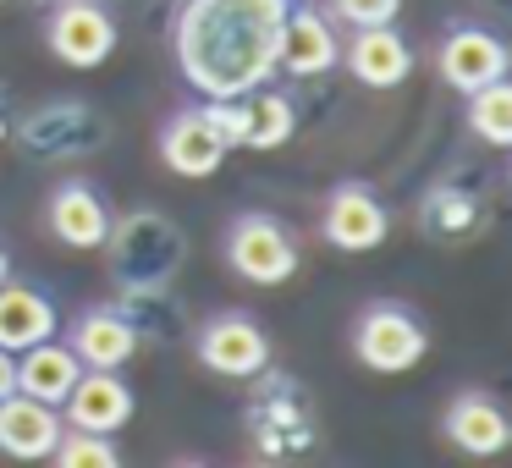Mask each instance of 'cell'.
<instances>
[{
    "mask_svg": "<svg viewBox=\"0 0 512 468\" xmlns=\"http://www.w3.org/2000/svg\"><path fill=\"white\" fill-rule=\"evenodd\" d=\"M468 221H474V199H463L457 188H435L430 204L419 210V226H430L435 237H457Z\"/></svg>",
    "mask_w": 512,
    "mask_h": 468,
    "instance_id": "23",
    "label": "cell"
},
{
    "mask_svg": "<svg viewBox=\"0 0 512 468\" xmlns=\"http://www.w3.org/2000/svg\"><path fill=\"white\" fill-rule=\"evenodd\" d=\"M441 441L463 457H501L512 446V419L507 402L485 386H463L441 408Z\"/></svg>",
    "mask_w": 512,
    "mask_h": 468,
    "instance_id": "10",
    "label": "cell"
},
{
    "mask_svg": "<svg viewBox=\"0 0 512 468\" xmlns=\"http://www.w3.org/2000/svg\"><path fill=\"white\" fill-rule=\"evenodd\" d=\"M320 237L336 248V254H369L391 237V210L380 199L375 182L364 177H347L325 193L320 204Z\"/></svg>",
    "mask_w": 512,
    "mask_h": 468,
    "instance_id": "7",
    "label": "cell"
},
{
    "mask_svg": "<svg viewBox=\"0 0 512 468\" xmlns=\"http://www.w3.org/2000/svg\"><path fill=\"white\" fill-rule=\"evenodd\" d=\"M507 67H512L507 45H501L485 23H452L441 34V45H435V72H441V83L457 94H474V89H485V83L507 78Z\"/></svg>",
    "mask_w": 512,
    "mask_h": 468,
    "instance_id": "11",
    "label": "cell"
},
{
    "mask_svg": "<svg viewBox=\"0 0 512 468\" xmlns=\"http://www.w3.org/2000/svg\"><path fill=\"white\" fill-rule=\"evenodd\" d=\"M61 331H67V347L83 358V369H122L138 353V320L122 303H89Z\"/></svg>",
    "mask_w": 512,
    "mask_h": 468,
    "instance_id": "14",
    "label": "cell"
},
{
    "mask_svg": "<svg viewBox=\"0 0 512 468\" xmlns=\"http://www.w3.org/2000/svg\"><path fill=\"white\" fill-rule=\"evenodd\" d=\"M331 12L347 28H375V23H397L402 0H331Z\"/></svg>",
    "mask_w": 512,
    "mask_h": 468,
    "instance_id": "24",
    "label": "cell"
},
{
    "mask_svg": "<svg viewBox=\"0 0 512 468\" xmlns=\"http://www.w3.org/2000/svg\"><path fill=\"white\" fill-rule=\"evenodd\" d=\"M342 67L364 89H402L419 61H413V45L397 23H375V28H353V39L342 45Z\"/></svg>",
    "mask_w": 512,
    "mask_h": 468,
    "instance_id": "17",
    "label": "cell"
},
{
    "mask_svg": "<svg viewBox=\"0 0 512 468\" xmlns=\"http://www.w3.org/2000/svg\"><path fill=\"white\" fill-rule=\"evenodd\" d=\"M133 408H138V397L122 380V369H83V375L72 380V391L61 397V424L116 435L127 419H133Z\"/></svg>",
    "mask_w": 512,
    "mask_h": 468,
    "instance_id": "16",
    "label": "cell"
},
{
    "mask_svg": "<svg viewBox=\"0 0 512 468\" xmlns=\"http://www.w3.org/2000/svg\"><path fill=\"white\" fill-rule=\"evenodd\" d=\"M105 144V116L89 100H45L23 116V155L28 160H78Z\"/></svg>",
    "mask_w": 512,
    "mask_h": 468,
    "instance_id": "6",
    "label": "cell"
},
{
    "mask_svg": "<svg viewBox=\"0 0 512 468\" xmlns=\"http://www.w3.org/2000/svg\"><path fill=\"white\" fill-rule=\"evenodd\" d=\"M105 248H111V270L127 281V287L149 292V287H166L171 270L182 259V232L155 210H133L122 221H111L105 232Z\"/></svg>",
    "mask_w": 512,
    "mask_h": 468,
    "instance_id": "4",
    "label": "cell"
},
{
    "mask_svg": "<svg viewBox=\"0 0 512 468\" xmlns=\"http://www.w3.org/2000/svg\"><path fill=\"white\" fill-rule=\"evenodd\" d=\"M292 0H182L171 56L199 100H232L276 78V28Z\"/></svg>",
    "mask_w": 512,
    "mask_h": 468,
    "instance_id": "1",
    "label": "cell"
},
{
    "mask_svg": "<svg viewBox=\"0 0 512 468\" xmlns=\"http://www.w3.org/2000/svg\"><path fill=\"white\" fill-rule=\"evenodd\" d=\"M61 408L28 397V391H12L0 397V452L17 457V463H45L61 441Z\"/></svg>",
    "mask_w": 512,
    "mask_h": 468,
    "instance_id": "18",
    "label": "cell"
},
{
    "mask_svg": "<svg viewBox=\"0 0 512 468\" xmlns=\"http://www.w3.org/2000/svg\"><path fill=\"white\" fill-rule=\"evenodd\" d=\"M193 358L221 380H259L270 369V331L248 309H215L193 331Z\"/></svg>",
    "mask_w": 512,
    "mask_h": 468,
    "instance_id": "5",
    "label": "cell"
},
{
    "mask_svg": "<svg viewBox=\"0 0 512 468\" xmlns=\"http://www.w3.org/2000/svg\"><path fill=\"white\" fill-rule=\"evenodd\" d=\"M347 347L375 375H402V369H413L430 353V325L402 298H369L353 314V325H347Z\"/></svg>",
    "mask_w": 512,
    "mask_h": 468,
    "instance_id": "2",
    "label": "cell"
},
{
    "mask_svg": "<svg viewBox=\"0 0 512 468\" xmlns=\"http://www.w3.org/2000/svg\"><path fill=\"white\" fill-rule=\"evenodd\" d=\"M45 463L56 468H122V446H116V435H100V430H61L56 452L45 457Z\"/></svg>",
    "mask_w": 512,
    "mask_h": 468,
    "instance_id": "22",
    "label": "cell"
},
{
    "mask_svg": "<svg viewBox=\"0 0 512 468\" xmlns=\"http://www.w3.org/2000/svg\"><path fill=\"white\" fill-rule=\"evenodd\" d=\"M463 100H468V111H463L468 133L490 149H507L512 144V83L496 78V83H485V89L463 94Z\"/></svg>",
    "mask_w": 512,
    "mask_h": 468,
    "instance_id": "21",
    "label": "cell"
},
{
    "mask_svg": "<svg viewBox=\"0 0 512 468\" xmlns=\"http://www.w3.org/2000/svg\"><path fill=\"white\" fill-rule=\"evenodd\" d=\"M12 276V248H6V237H0V281Z\"/></svg>",
    "mask_w": 512,
    "mask_h": 468,
    "instance_id": "26",
    "label": "cell"
},
{
    "mask_svg": "<svg viewBox=\"0 0 512 468\" xmlns=\"http://www.w3.org/2000/svg\"><path fill=\"white\" fill-rule=\"evenodd\" d=\"M45 232L56 237L61 248L94 254V248H105V232H111V204L100 199L94 182L67 177V182H56L50 199H45Z\"/></svg>",
    "mask_w": 512,
    "mask_h": 468,
    "instance_id": "15",
    "label": "cell"
},
{
    "mask_svg": "<svg viewBox=\"0 0 512 468\" xmlns=\"http://www.w3.org/2000/svg\"><path fill=\"white\" fill-rule=\"evenodd\" d=\"M12 391H17V353L0 347V397H12Z\"/></svg>",
    "mask_w": 512,
    "mask_h": 468,
    "instance_id": "25",
    "label": "cell"
},
{
    "mask_svg": "<svg viewBox=\"0 0 512 468\" xmlns=\"http://www.w3.org/2000/svg\"><path fill=\"white\" fill-rule=\"evenodd\" d=\"M61 331V309L39 281H0V347L6 353H23V347L45 342V336Z\"/></svg>",
    "mask_w": 512,
    "mask_h": 468,
    "instance_id": "19",
    "label": "cell"
},
{
    "mask_svg": "<svg viewBox=\"0 0 512 468\" xmlns=\"http://www.w3.org/2000/svg\"><path fill=\"white\" fill-rule=\"evenodd\" d=\"M105 6H116V0H105Z\"/></svg>",
    "mask_w": 512,
    "mask_h": 468,
    "instance_id": "27",
    "label": "cell"
},
{
    "mask_svg": "<svg viewBox=\"0 0 512 468\" xmlns=\"http://www.w3.org/2000/svg\"><path fill=\"white\" fill-rule=\"evenodd\" d=\"M210 105V122L221 127L226 149H281L298 127V111L281 89L259 83L248 94H232V100H204Z\"/></svg>",
    "mask_w": 512,
    "mask_h": 468,
    "instance_id": "8",
    "label": "cell"
},
{
    "mask_svg": "<svg viewBox=\"0 0 512 468\" xmlns=\"http://www.w3.org/2000/svg\"><path fill=\"white\" fill-rule=\"evenodd\" d=\"M336 61H342V45H336L331 17L320 6H309V0H292L276 28V72H287V78H320Z\"/></svg>",
    "mask_w": 512,
    "mask_h": 468,
    "instance_id": "13",
    "label": "cell"
},
{
    "mask_svg": "<svg viewBox=\"0 0 512 468\" xmlns=\"http://www.w3.org/2000/svg\"><path fill=\"white\" fill-rule=\"evenodd\" d=\"M45 50L61 67L94 72L116 50V17L105 0H56L45 17Z\"/></svg>",
    "mask_w": 512,
    "mask_h": 468,
    "instance_id": "9",
    "label": "cell"
},
{
    "mask_svg": "<svg viewBox=\"0 0 512 468\" xmlns=\"http://www.w3.org/2000/svg\"><path fill=\"white\" fill-rule=\"evenodd\" d=\"M226 138L221 127L210 122V105H182V111L166 116V127H160V160H166V171H177V177L199 182V177H215V171L226 166Z\"/></svg>",
    "mask_w": 512,
    "mask_h": 468,
    "instance_id": "12",
    "label": "cell"
},
{
    "mask_svg": "<svg viewBox=\"0 0 512 468\" xmlns=\"http://www.w3.org/2000/svg\"><path fill=\"white\" fill-rule=\"evenodd\" d=\"M221 259L237 281H254V287H281L303 265L292 226L270 210H237L221 232Z\"/></svg>",
    "mask_w": 512,
    "mask_h": 468,
    "instance_id": "3",
    "label": "cell"
},
{
    "mask_svg": "<svg viewBox=\"0 0 512 468\" xmlns=\"http://www.w3.org/2000/svg\"><path fill=\"white\" fill-rule=\"evenodd\" d=\"M78 375H83V358L67 347V336H61V331L17 353V391L50 402V408H61V397L72 391V380H78Z\"/></svg>",
    "mask_w": 512,
    "mask_h": 468,
    "instance_id": "20",
    "label": "cell"
}]
</instances>
